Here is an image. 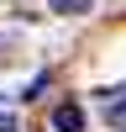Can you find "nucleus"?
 <instances>
[{
	"label": "nucleus",
	"mask_w": 126,
	"mask_h": 132,
	"mask_svg": "<svg viewBox=\"0 0 126 132\" xmlns=\"http://www.w3.org/2000/svg\"><path fill=\"white\" fill-rule=\"evenodd\" d=\"M52 127H58V132H84V111H79V106H58V111H52Z\"/></svg>",
	"instance_id": "nucleus-1"
},
{
	"label": "nucleus",
	"mask_w": 126,
	"mask_h": 132,
	"mask_svg": "<svg viewBox=\"0 0 126 132\" xmlns=\"http://www.w3.org/2000/svg\"><path fill=\"white\" fill-rule=\"evenodd\" d=\"M0 132H21V127H16V111H10L5 101H0Z\"/></svg>",
	"instance_id": "nucleus-3"
},
{
	"label": "nucleus",
	"mask_w": 126,
	"mask_h": 132,
	"mask_svg": "<svg viewBox=\"0 0 126 132\" xmlns=\"http://www.w3.org/2000/svg\"><path fill=\"white\" fill-rule=\"evenodd\" d=\"M52 11H58V16H84L89 0H52Z\"/></svg>",
	"instance_id": "nucleus-2"
},
{
	"label": "nucleus",
	"mask_w": 126,
	"mask_h": 132,
	"mask_svg": "<svg viewBox=\"0 0 126 132\" xmlns=\"http://www.w3.org/2000/svg\"><path fill=\"white\" fill-rule=\"evenodd\" d=\"M121 106H126V101H116V111H121Z\"/></svg>",
	"instance_id": "nucleus-4"
}]
</instances>
